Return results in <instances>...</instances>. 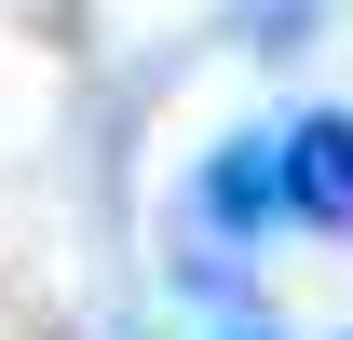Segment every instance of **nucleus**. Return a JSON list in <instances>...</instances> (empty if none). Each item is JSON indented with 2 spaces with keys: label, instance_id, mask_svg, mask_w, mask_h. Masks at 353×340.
<instances>
[{
  "label": "nucleus",
  "instance_id": "1",
  "mask_svg": "<svg viewBox=\"0 0 353 340\" xmlns=\"http://www.w3.org/2000/svg\"><path fill=\"white\" fill-rule=\"evenodd\" d=\"M272 177H285V232H353V109L272 123Z\"/></svg>",
  "mask_w": 353,
  "mask_h": 340
},
{
  "label": "nucleus",
  "instance_id": "2",
  "mask_svg": "<svg viewBox=\"0 0 353 340\" xmlns=\"http://www.w3.org/2000/svg\"><path fill=\"white\" fill-rule=\"evenodd\" d=\"M190 218H204L218 245H259V232H285V177H272V136H218V150H204V177H190Z\"/></svg>",
  "mask_w": 353,
  "mask_h": 340
},
{
  "label": "nucleus",
  "instance_id": "3",
  "mask_svg": "<svg viewBox=\"0 0 353 340\" xmlns=\"http://www.w3.org/2000/svg\"><path fill=\"white\" fill-rule=\"evenodd\" d=\"M299 28H312V0H245V41L259 55H299Z\"/></svg>",
  "mask_w": 353,
  "mask_h": 340
},
{
  "label": "nucleus",
  "instance_id": "4",
  "mask_svg": "<svg viewBox=\"0 0 353 340\" xmlns=\"http://www.w3.org/2000/svg\"><path fill=\"white\" fill-rule=\"evenodd\" d=\"M204 340H272V327H259V313H231V327H204Z\"/></svg>",
  "mask_w": 353,
  "mask_h": 340
}]
</instances>
